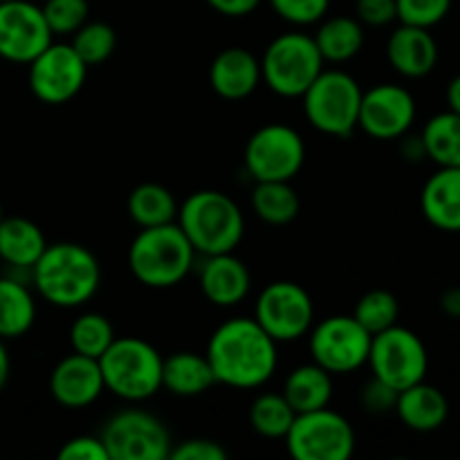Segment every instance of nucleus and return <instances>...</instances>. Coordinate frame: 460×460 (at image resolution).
I'll use <instances>...</instances> for the list:
<instances>
[{"instance_id":"aec40b11","label":"nucleus","mask_w":460,"mask_h":460,"mask_svg":"<svg viewBox=\"0 0 460 460\" xmlns=\"http://www.w3.org/2000/svg\"><path fill=\"white\" fill-rule=\"evenodd\" d=\"M386 58L404 79H422L431 75L438 63V43L425 27L402 25L386 40Z\"/></svg>"},{"instance_id":"f704fd0d","label":"nucleus","mask_w":460,"mask_h":460,"mask_svg":"<svg viewBox=\"0 0 460 460\" xmlns=\"http://www.w3.org/2000/svg\"><path fill=\"white\" fill-rule=\"evenodd\" d=\"M40 9L54 36H72L90 18L88 0H45Z\"/></svg>"},{"instance_id":"7ed1b4c3","label":"nucleus","mask_w":460,"mask_h":460,"mask_svg":"<svg viewBox=\"0 0 460 460\" xmlns=\"http://www.w3.org/2000/svg\"><path fill=\"white\" fill-rule=\"evenodd\" d=\"M175 223L200 256L236 252L245 236V216L234 198L218 189H200L180 205Z\"/></svg>"},{"instance_id":"58836bf2","label":"nucleus","mask_w":460,"mask_h":460,"mask_svg":"<svg viewBox=\"0 0 460 460\" xmlns=\"http://www.w3.org/2000/svg\"><path fill=\"white\" fill-rule=\"evenodd\" d=\"M355 16L362 25L386 27L398 21V7H395V0H358Z\"/></svg>"},{"instance_id":"e433bc0d","label":"nucleus","mask_w":460,"mask_h":460,"mask_svg":"<svg viewBox=\"0 0 460 460\" xmlns=\"http://www.w3.org/2000/svg\"><path fill=\"white\" fill-rule=\"evenodd\" d=\"M268 3L281 21L296 27L317 25L331 9V0H268Z\"/></svg>"},{"instance_id":"39448f33","label":"nucleus","mask_w":460,"mask_h":460,"mask_svg":"<svg viewBox=\"0 0 460 460\" xmlns=\"http://www.w3.org/2000/svg\"><path fill=\"white\" fill-rule=\"evenodd\" d=\"M160 350L139 337H115L99 358L103 386L126 402H144L162 389Z\"/></svg>"},{"instance_id":"393cba45","label":"nucleus","mask_w":460,"mask_h":460,"mask_svg":"<svg viewBox=\"0 0 460 460\" xmlns=\"http://www.w3.org/2000/svg\"><path fill=\"white\" fill-rule=\"evenodd\" d=\"M281 394L295 413L317 411L328 407L332 400V373L314 362L301 364L286 377Z\"/></svg>"},{"instance_id":"473e14b6","label":"nucleus","mask_w":460,"mask_h":460,"mask_svg":"<svg viewBox=\"0 0 460 460\" xmlns=\"http://www.w3.org/2000/svg\"><path fill=\"white\" fill-rule=\"evenodd\" d=\"M353 317L358 319L359 326L371 335L395 326L400 317V304L394 292L389 290H368L367 295L359 296L358 305L353 310Z\"/></svg>"},{"instance_id":"49530a36","label":"nucleus","mask_w":460,"mask_h":460,"mask_svg":"<svg viewBox=\"0 0 460 460\" xmlns=\"http://www.w3.org/2000/svg\"><path fill=\"white\" fill-rule=\"evenodd\" d=\"M9 371H12V362H9L7 346H4V340H0V391L7 385Z\"/></svg>"},{"instance_id":"5701e85b","label":"nucleus","mask_w":460,"mask_h":460,"mask_svg":"<svg viewBox=\"0 0 460 460\" xmlns=\"http://www.w3.org/2000/svg\"><path fill=\"white\" fill-rule=\"evenodd\" d=\"M218 385L207 355L178 350L162 362V389L180 398H196Z\"/></svg>"},{"instance_id":"b1692460","label":"nucleus","mask_w":460,"mask_h":460,"mask_svg":"<svg viewBox=\"0 0 460 460\" xmlns=\"http://www.w3.org/2000/svg\"><path fill=\"white\" fill-rule=\"evenodd\" d=\"M45 247H48L45 234L34 220L22 216L0 220V261L9 268L30 272Z\"/></svg>"},{"instance_id":"c03bdc74","label":"nucleus","mask_w":460,"mask_h":460,"mask_svg":"<svg viewBox=\"0 0 460 460\" xmlns=\"http://www.w3.org/2000/svg\"><path fill=\"white\" fill-rule=\"evenodd\" d=\"M402 155L407 157L409 162H420L425 160L427 153H425V146H422V139L420 135L418 137H413V135H404V142H402Z\"/></svg>"},{"instance_id":"f3484780","label":"nucleus","mask_w":460,"mask_h":460,"mask_svg":"<svg viewBox=\"0 0 460 460\" xmlns=\"http://www.w3.org/2000/svg\"><path fill=\"white\" fill-rule=\"evenodd\" d=\"M106 391L99 359L70 353L49 373V394L66 409H88Z\"/></svg>"},{"instance_id":"bb28decb","label":"nucleus","mask_w":460,"mask_h":460,"mask_svg":"<svg viewBox=\"0 0 460 460\" xmlns=\"http://www.w3.org/2000/svg\"><path fill=\"white\" fill-rule=\"evenodd\" d=\"M314 45L326 63H346L364 48V25L353 16H332L317 22Z\"/></svg>"},{"instance_id":"a19ab883","label":"nucleus","mask_w":460,"mask_h":460,"mask_svg":"<svg viewBox=\"0 0 460 460\" xmlns=\"http://www.w3.org/2000/svg\"><path fill=\"white\" fill-rule=\"evenodd\" d=\"M359 400H362L364 411H368V413H389V411H394V409H395L398 391H394L389 385H385V382L377 380V377H371V380L364 385Z\"/></svg>"},{"instance_id":"7c9ffc66","label":"nucleus","mask_w":460,"mask_h":460,"mask_svg":"<svg viewBox=\"0 0 460 460\" xmlns=\"http://www.w3.org/2000/svg\"><path fill=\"white\" fill-rule=\"evenodd\" d=\"M296 413L283 394H261L250 407L252 429L263 438H286Z\"/></svg>"},{"instance_id":"f8f14e48","label":"nucleus","mask_w":460,"mask_h":460,"mask_svg":"<svg viewBox=\"0 0 460 460\" xmlns=\"http://www.w3.org/2000/svg\"><path fill=\"white\" fill-rule=\"evenodd\" d=\"M254 319L277 344H288L308 335L314 323V304L305 288L281 279L261 290Z\"/></svg>"},{"instance_id":"a878e982","label":"nucleus","mask_w":460,"mask_h":460,"mask_svg":"<svg viewBox=\"0 0 460 460\" xmlns=\"http://www.w3.org/2000/svg\"><path fill=\"white\" fill-rule=\"evenodd\" d=\"M36 322V296L25 281L0 277V340L27 335Z\"/></svg>"},{"instance_id":"09e8293b","label":"nucleus","mask_w":460,"mask_h":460,"mask_svg":"<svg viewBox=\"0 0 460 460\" xmlns=\"http://www.w3.org/2000/svg\"><path fill=\"white\" fill-rule=\"evenodd\" d=\"M0 3H4V0H0Z\"/></svg>"},{"instance_id":"ddd939ff","label":"nucleus","mask_w":460,"mask_h":460,"mask_svg":"<svg viewBox=\"0 0 460 460\" xmlns=\"http://www.w3.org/2000/svg\"><path fill=\"white\" fill-rule=\"evenodd\" d=\"M245 169L256 182L286 180L290 182L305 162V142L292 126H261L245 144Z\"/></svg>"},{"instance_id":"c85d7f7f","label":"nucleus","mask_w":460,"mask_h":460,"mask_svg":"<svg viewBox=\"0 0 460 460\" xmlns=\"http://www.w3.org/2000/svg\"><path fill=\"white\" fill-rule=\"evenodd\" d=\"M252 209L263 223L272 225V227H283L299 216V193L286 180L256 182L254 191H252Z\"/></svg>"},{"instance_id":"4be33fe9","label":"nucleus","mask_w":460,"mask_h":460,"mask_svg":"<svg viewBox=\"0 0 460 460\" xmlns=\"http://www.w3.org/2000/svg\"><path fill=\"white\" fill-rule=\"evenodd\" d=\"M395 413L407 429L418 434H431L447 422L449 402L443 391L425 380L400 391L395 400Z\"/></svg>"},{"instance_id":"f03ea898","label":"nucleus","mask_w":460,"mask_h":460,"mask_svg":"<svg viewBox=\"0 0 460 460\" xmlns=\"http://www.w3.org/2000/svg\"><path fill=\"white\" fill-rule=\"evenodd\" d=\"M36 295L57 308H81L102 286L97 256L79 243H52L30 270Z\"/></svg>"},{"instance_id":"0eeeda50","label":"nucleus","mask_w":460,"mask_h":460,"mask_svg":"<svg viewBox=\"0 0 460 460\" xmlns=\"http://www.w3.org/2000/svg\"><path fill=\"white\" fill-rule=\"evenodd\" d=\"M362 85L344 70H326L301 94L305 119L331 137H349L358 128Z\"/></svg>"},{"instance_id":"423d86ee","label":"nucleus","mask_w":460,"mask_h":460,"mask_svg":"<svg viewBox=\"0 0 460 460\" xmlns=\"http://www.w3.org/2000/svg\"><path fill=\"white\" fill-rule=\"evenodd\" d=\"M326 61L319 54L314 39L304 31H286L265 48L261 57V75L274 94L301 99L314 79L322 75Z\"/></svg>"},{"instance_id":"9d476101","label":"nucleus","mask_w":460,"mask_h":460,"mask_svg":"<svg viewBox=\"0 0 460 460\" xmlns=\"http://www.w3.org/2000/svg\"><path fill=\"white\" fill-rule=\"evenodd\" d=\"M99 438L111 460H166L173 449L164 422L142 409H124L108 418Z\"/></svg>"},{"instance_id":"20e7f679","label":"nucleus","mask_w":460,"mask_h":460,"mask_svg":"<svg viewBox=\"0 0 460 460\" xmlns=\"http://www.w3.org/2000/svg\"><path fill=\"white\" fill-rule=\"evenodd\" d=\"M198 252L178 223L139 229L128 247L130 274L153 290L175 288L191 274Z\"/></svg>"},{"instance_id":"412c9836","label":"nucleus","mask_w":460,"mask_h":460,"mask_svg":"<svg viewBox=\"0 0 460 460\" xmlns=\"http://www.w3.org/2000/svg\"><path fill=\"white\" fill-rule=\"evenodd\" d=\"M420 209L431 227L460 234V166H438L422 187Z\"/></svg>"},{"instance_id":"2eb2a0df","label":"nucleus","mask_w":460,"mask_h":460,"mask_svg":"<svg viewBox=\"0 0 460 460\" xmlns=\"http://www.w3.org/2000/svg\"><path fill=\"white\" fill-rule=\"evenodd\" d=\"M52 39L54 34L39 4L30 0L0 3V58L30 66Z\"/></svg>"},{"instance_id":"dca6fc26","label":"nucleus","mask_w":460,"mask_h":460,"mask_svg":"<svg viewBox=\"0 0 460 460\" xmlns=\"http://www.w3.org/2000/svg\"><path fill=\"white\" fill-rule=\"evenodd\" d=\"M416 99L404 85L380 84L362 93L358 128L368 137L391 142L411 130L416 121Z\"/></svg>"},{"instance_id":"cd10ccee","label":"nucleus","mask_w":460,"mask_h":460,"mask_svg":"<svg viewBox=\"0 0 460 460\" xmlns=\"http://www.w3.org/2000/svg\"><path fill=\"white\" fill-rule=\"evenodd\" d=\"M178 209L180 202L175 200V196L164 187V184H137L128 196V216L139 229L175 223Z\"/></svg>"},{"instance_id":"1a4fd4ad","label":"nucleus","mask_w":460,"mask_h":460,"mask_svg":"<svg viewBox=\"0 0 460 460\" xmlns=\"http://www.w3.org/2000/svg\"><path fill=\"white\" fill-rule=\"evenodd\" d=\"M368 367L373 377L389 385L394 391H404L427 377L429 353L420 337L404 326H391L371 340Z\"/></svg>"},{"instance_id":"79ce46f5","label":"nucleus","mask_w":460,"mask_h":460,"mask_svg":"<svg viewBox=\"0 0 460 460\" xmlns=\"http://www.w3.org/2000/svg\"><path fill=\"white\" fill-rule=\"evenodd\" d=\"M205 3L209 4L214 12H218L220 16L243 18L254 13L263 0H205Z\"/></svg>"},{"instance_id":"c756f323","label":"nucleus","mask_w":460,"mask_h":460,"mask_svg":"<svg viewBox=\"0 0 460 460\" xmlns=\"http://www.w3.org/2000/svg\"><path fill=\"white\" fill-rule=\"evenodd\" d=\"M427 157L438 166H460V115L454 111L438 112L420 133Z\"/></svg>"},{"instance_id":"f257e3e1","label":"nucleus","mask_w":460,"mask_h":460,"mask_svg":"<svg viewBox=\"0 0 460 460\" xmlns=\"http://www.w3.org/2000/svg\"><path fill=\"white\" fill-rule=\"evenodd\" d=\"M277 346L254 317H234L211 332L205 355L218 385L259 389L277 373Z\"/></svg>"},{"instance_id":"de8ad7c7","label":"nucleus","mask_w":460,"mask_h":460,"mask_svg":"<svg viewBox=\"0 0 460 460\" xmlns=\"http://www.w3.org/2000/svg\"><path fill=\"white\" fill-rule=\"evenodd\" d=\"M4 218V214H3V205H0V220Z\"/></svg>"},{"instance_id":"4468645a","label":"nucleus","mask_w":460,"mask_h":460,"mask_svg":"<svg viewBox=\"0 0 460 460\" xmlns=\"http://www.w3.org/2000/svg\"><path fill=\"white\" fill-rule=\"evenodd\" d=\"M88 79V66L81 61L70 43H49L30 63V90L48 106H63L72 102Z\"/></svg>"},{"instance_id":"a211bd4d","label":"nucleus","mask_w":460,"mask_h":460,"mask_svg":"<svg viewBox=\"0 0 460 460\" xmlns=\"http://www.w3.org/2000/svg\"><path fill=\"white\" fill-rule=\"evenodd\" d=\"M200 290L209 304L234 308L252 290V272L234 252L205 256L200 263Z\"/></svg>"},{"instance_id":"6ab92c4d","label":"nucleus","mask_w":460,"mask_h":460,"mask_svg":"<svg viewBox=\"0 0 460 460\" xmlns=\"http://www.w3.org/2000/svg\"><path fill=\"white\" fill-rule=\"evenodd\" d=\"M263 75H261V58H256L245 48H225L216 54L209 66V84L218 97L227 102H241L254 94Z\"/></svg>"},{"instance_id":"2f4dec72","label":"nucleus","mask_w":460,"mask_h":460,"mask_svg":"<svg viewBox=\"0 0 460 460\" xmlns=\"http://www.w3.org/2000/svg\"><path fill=\"white\" fill-rule=\"evenodd\" d=\"M115 341V328L102 313H84L72 322L70 346L72 353L99 359Z\"/></svg>"},{"instance_id":"9b49d317","label":"nucleus","mask_w":460,"mask_h":460,"mask_svg":"<svg viewBox=\"0 0 460 460\" xmlns=\"http://www.w3.org/2000/svg\"><path fill=\"white\" fill-rule=\"evenodd\" d=\"M310 358L332 376H349L368 362L373 335L353 314H332L310 328Z\"/></svg>"},{"instance_id":"a18cd8bd","label":"nucleus","mask_w":460,"mask_h":460,"mask_svg":"<svg viewBox=\"0 0 460 460\" xmlns=\"http://www.w3.org/2000/svg\"><path fill=\"white\" fill-rule=\"evenodd\" d=\"M447 108L460 115V75L454 76L447 85Z\"/></svg>"},{"instance_id":"c9c22d12","label":"nucleus","mask_w":460,"mask_h":460,"mask_svg":"<svg viewBox=\"0 0 460 460\" xmlns=\"http://www.w3.org/2000/svg\"><path fill=\"white\" fill-rule=\"evenodd\" d=\"M395 7H398V21L402 25L431 30L445 21L452 9V0H395Z\"/></svg>"},{"instance_id":"ea45409f","label":"nucleus","mask_w":460,"mask_h":460,"mask_svg":"<svg viewBox=\"0 0 460 460\" xmlns=\"http://www.w3.org/2000/svg\"><path fill=\"white\" fill-rule=\"evenodd\" d=\"M58 460H111L99 436H75L58 449Z\"/></svg>"},{"instance_id":"4c0bfd02","label":"nucleus","mask_w":460,"mask_h":460,"mask_svg":"<svg viewBox=\"0 0 460 460\" xmlns=\"http://www.w3.org/2000/svg\"><path fill=\"white\" fill-rule=\"evenodd\" d=\"M229 456L227 449L211 438H187L173 445L171 456L173 460H225Z\"/></svg>"},{"instance_id":"6e6552de","label":"nucleus","mask_w":460,"mask_h":460,"mask_svg":"<svg viewBox=\"0 0 460 460\" xmlns=\"http://www.w3.org/2000/svg\"><path fill=\"white\" fill-rule=\"evenodd\" d=\"M283 440L295 460H349L358 445L353 425L331 407L296 413Z\"/></svg>"},{"instance_id":"37998d69","label":"nucleus","mask_w":460,"mask_h":460,"mask_svg":"<svg viewBox=\"0 0 460 460\" xmlns=\"http://www.w3.org/2000/svg\"><path fill=\"white\" fill-rule=\"evenodd\" d=\"M440 310L449 319H460V286H454L443 292V296H440Z\"/></svg>"},{"instance_id":"72a5a7b5","label":"nucleus","mask_w":460,"mask_h":460,"mask_svg":"<svg viewBox=\"0 0 460 460\" xmlns=\"http://www.w3.org/2000/svg\"><path fill=\"white\" fill-rule=\"evenodd\" d=\"M72 48L85 66H102L117 48V34L108 22L88 21L72 34Z\"/></svg>"}]
</instances>
